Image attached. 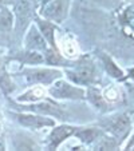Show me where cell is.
<instances>
[{"label": "cell", "instance_id": "obj_14", "mask_svg": "<svg viewBox=\"0 0 134 151\" xmlns=\"http://www.w3.org/2000/svg\"><path fill=\"white\" fill-rule=\"evenodd\" d=\"M87 96H88V99L91 100V103L95 106V107H98V109H103V107H105L103 98H102V95L99 94V91H98L97 88H90L88 90Z\"/></svg>", "mask_w": 134, "mask_h": 151}, {"label": "cell", "instance_id": "obj_4", "mask_svg": "<svg viewBox=\"0 0 134 151\" xmlns=\"http://www.w3.org/2000/svg\"><path fill=\"white\" fill-rule=\"evenodd\" d=\"M69 78L77 84H87L94 79V66L91 62H82L74 71L69 72Z\"/></svg>", "mask_w": 134, "mask_h": 151}, {"label": "cell", "instance_id": "obj_16", "mask_svg": "<svg viewBox=\"0 0 134 151\" xmlns=\"http://www.w3.org/2000/svg\"><path fill=\"white\" fill-rule=\"evenodd\" d=\"M26 60L30 64H36V63L43 62V58L40 56V54H38L36 51H30V52H27V55H26Z\"/></svg>", "mask_w": 134, "mask_h": 151}, {"label": "cell", "instance_id": "obj_7", "mask_svg": "<svg viewBox=\"0 0 134 151\" xmlns=\"http://www.w3.org/2000/svg\"><path fill=\"white\" fill-rule=\"evenodd\" d=\"M46 42L40 29L38 31L36 27H31L26 35V47L30 51H46Z\"/></svg>", "mask_w": 134, "mask_h": 151}, {"label": "cell", "instance_id": "obj_12", "mask_svg": "<svg viewBox=\"0 0 134 151\" xmlns=\"http://www.w3.org/2000/svg\"><path fill=\"white\" fill-rule=\"evenodd\" d=\"M12 23H14V19H12V14L6 8L0 9V31H9L12 28Z\"/></svg>", "mask_w": 134, "mask_h": 151}, {"label": "cell", "instance_id": "obj_20", "mask_svg": "<svg viewBox=\"0 0 134 151\" xmlns=\"http://www.w3.org/2000/svg\"><path fill=\"white\" fill-rule=\"evenodd\" d=\"M49 1H51V0H42V4H43V6H44V4H47V3H49Z\"/></svg>", "mask_w": 134, "mask_h": 151}, {"label": "cell", "instance_id": "obj_2", "mask_svg": "<svg viewBox=\"0 0 134 151\" xmlns=\"http://www.w3.org/2000/svg\"><path fill=\"white\" fill-rule=\"evenodd\" d=\"M70 0H51L47 4H44L42 8V15L46 19L60 23L66 17L67 9H69Z\"/></svg>", "mask_w": 134, "mask_h": 151}, {"label": "cell", "instance_id": "obj_22", "mask_svg": "<svg viewBox=\"0 0 134 151\" xmlns=\"http://www.w3.org/2000/svg\"><path fill=\"white\" fill-rule=\"evenodd\" d=\"M0 131H1V124H0Z\"/></svg>", "mask_w": 134, "mask_h": 151}, {"label": "cell", "instance_id": "obj_3", "mask_svg": "<svg viewBox=\"0 0 134 151\" xmlns=\"http://www.w3.org/2000/svg\"><path fill=\"white\" fill-rule=\"evenodd\" d=\"M24 76L30 83H40V84H49L60 76V72L56 70L49 68H28L24 71Z\"/></svg>", "mask_w": 134, "mask_h": 151}, {"label": "cell", "instance_id": "obj_21", "mask_svg": "<svg viewBox=\"0 0 134 151\" xmlns=\"http://www.w3.org/2000/svg\"><path fill=\"white\" fill-rule=\"evenodd\" d=\"M131 143H134V135H133V138H131Z\"/></svg>", "mask_w": 134, "mask_h": 151}, {"label": "cell", "instance_id": "obj_6", "mask_svg": "<svg viewBox=\"0 0 134 151\" xmlns=\"http://www.w3.org/2000/svg\"><path fill=\"white\" fill-rule=\"evenodd\" d=\"M75 131H77V128L67 124L55 127L50 134V148H58L60 146V143L64 142L71 135H74Z\"/></svg>", "mask_w": 134, "mask_h": 151}, {"label": "cell", "instance_id": "obj_8", "mask_svg": "<svg viewBox=\"0 0 134 151\" xmlns=\"http://www.w3.org/2000/svg\"><path fill=\"white\" fill-rule=\"evenodd\" d=\"M38 26H39V29L42 32V35L44 36V39L47 40L50 46L52 48H55V37H54V31H55V27L51 22L49 20H43V19H38Z\"/></svg>", "mask_w": 134, "mask_h": 151}, {"label": "cell", "instance_id": "obj_5", "mask_svg": "<svg viewBox=\"0 0 134 151\" xmlns=\"http://www.w3.org/2000/svg\"><path fill=\"white\" fill-rule=\"evenodd\" d=\"M15 119L24 127L30 128H43L47 126H54V120L46 118L43 115H32V114H14Z\"/></svg>", "mask_w": 134, "mask_h": 151}, {"label": "cell", "instance_id": "obj_13", "mask_svg": "<svg viewBox=\"0 0 134 151\" xmlns=\"http://www.w3.org/2000/svg\"><path fill=\"white\" fill-rule=\"evenodd\" d=\"M102 60H103L105 68H106V71H107L109 75H111V76H114V78H122V75H123L122 71L115 66V63L113 62L110 58L106 56V55H102Z\"/></svg>", "mask_w": 134, "mask_h": 151}, {"label": "cell", "instance_id": "obj_15", "mask_svg": "<svg viewBox=\"0 0 134 151\" xmlns=\"http://www.w3.org/2000/svg\"><path fill=\"white\" fill-rule=\"evenodd\" d=\"M47 63L52 64V66H56V64L63 63V60H62V58L59 56L58 52H54L52 50H47Z\"/></svg>", "mask_w": 134, "mask_h": 151}, {"label": "cell", "instance_id": "obj_1", "mask_svg": "<svg viewBox=\"0 0 134 151\" xmlns=\"http://www.w3.org/2000/svg\"><path fill=\"white\" fill-rule=\"evenodd\" d=\"M50 94L56 99H83L85 91L79 87L70 84L64 80H56L54 84L50 87Z\"/></svg>", "mask_w": 134, "mask_h": 151}, {"label": "cell", "instance_id": "obj_11", "mask_svg": "<svg viewBox=\"0 0 134 151\" xmlns=\"http://www.w3.org/2000/svg\"><path fill=\"white\" fill-rule=\"evenodd\" d=\"M129 127H130V119L126 115H122L113 123V132L118 137H121V135H125L127 132Z\"/></svg>", "mask_w": 134, "mask_h": 151}, {"label": "cell", "instance_id": "obj_17", "mask_svg": "<svg viewBox=\"0 0 134 151\" xmlns=\"http://www.w3.org/2000/svg\"><path fill=\"white\" fill-rule=\"evenodd\" d=\"M130 91H131V94H133V96H134V84H130Z\"/></svg>", "mask_w": 134, "mask_h": 151}, {"label": "cell", "instance_id": "obj_18", "mask_svg": "<svg viewBox=\"0 0 134 151\" xmlns=\"http://www.w3.org/2000/svg\"><path fill=\"white\" fill-rule=\"evenodd\" d=\"M6 3H7V0H0V7H3Z\"/></svg>", "mask_w": 134, "mask_h": 151}, {"label": "cell", "instance_id": "obj_10", "mask_svg": "<svg viewBox=\"0 0 134 151\" xmlns=\"http://www.w3.org/2000/svg\"><path fill=\"white\" fill-rule=\"evenodd\" d=\"M74 135L78 139L82 140L83 143H91L97 139L98 131L95 128H77Z\"/></svg>", "mask_w": 134, "mask_h": 151}, {"label": "cell", "instance_id": "obj_19", "mask_svg": "<svg viewBox=\"0 0 134 151\" xmlns=\"http://www.w3.org/2000/svg\"><path fill=\"white\" fill-rule=\"evenodd\" d=\"M130 78H134V68L133 70H130V75H129Z\"/></svg>", "mask_w": 134, "mask_h": 151}, {"label": "cell", "instance_id": "obj_9", "mask_svg": "<svg viewBox=\"0 0 134 151\" xmlns=\"http://www.w3.org/2000/svg\"><path fill=\"white\" fill-rule=\"evenodd\" d=\"M26 109H31L32 111L39 112V114H51V115H60V111L56 106L51 104L49 102H42V103H36V104H32L30 107Z\"/></svg>", "mask_w": 134, "mask_h": 151}]
</instances>
